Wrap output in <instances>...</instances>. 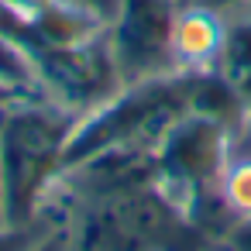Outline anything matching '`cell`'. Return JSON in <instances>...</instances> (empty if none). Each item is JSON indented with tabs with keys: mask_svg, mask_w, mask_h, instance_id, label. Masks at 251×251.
Returning <instances> with one entry per match:
<instances>
[{
	"mask_svg": "<svg viewBox=\"0 0 251 251\" xmlns=\"http://www.w3.org/2000/svg\"><path fill=\"white\" fill-rule=\"evenodd\" d=\"M25 49L35 66L38 93L76 117H86L124 86L110 55L107 25L97 35L73 45H25Z\"/></svg>",
	"mask_w": 251,
	"mask_h": 251,
	"instance_id": "5b68a950",
	"label": "cell"
},
{
	"mask_svg": "<svg viewBox=\"0 0 251 251\" xmlns=\"http://www.w3.org/2000/svg\"><path fill=\"white\" fill-rule=\"evenodd\" d=\"M217 196L234 217V224L251 220V114H244L230 131L224 169L217 179Z\"/></svg>",
	"mask_w": 251,
	"mask_h": 251,
	"instance_id": "ba28073f",
	"label": "cell"
},
{
	"mask_svg": "<svg viewBox=\"0 0 251 251\" xmlns=\"http://www.w3.org/2000/svg\"><path fill=\"white\" fill-rule=\"evenodd\" d=\"M217 73L230 83V90L251 114V0H241L224 11V49Z\"/></svg>",
	"mask_w": 251,
	"mask_h": 251,
	"instance_id": "9c48e42d",
	"label": "cell"
},
{
	"mask_svg": "<svg viewBox=\"0 0 251 251\" xmlns=\"http://www.w3.org/2000/svg\"><path fill=\"white\" fill-rule=\"evenodd\" d=\"M79 7H86L90 14H97L100 21H110V14L117 11V0H76Z\"/></svg>",
	"mask_w": 251,
	"mask_h": 251,
	"instance_id": "7c38bea8",
	"label": "cell"
},
{
	"mask_svg": "<svg viewBox=\"0 0 251 251\" xmlns=\"http://www.w3.org/2000/svg\"><path fill=\"white\" fill-rule=\"evenodd\" d=\"M176 7H210V11H227L234 4H241V0H172Z\"/></svg>",
	"mask_w": 251,
	"mask_h": 251,
	"instance_id": "4fadbf2b",
	"label": "cell"
},
{
	"mask_svg": "<svg viewBox=\"0 0 251 251\" xmlns=\"http://www.w3.org/2000/svg\"><path fill=\"white\" fill-rule=\"evenodd\" d=\"M76 114L42 93H18L0 103V196L11 227L38 217L42 196L62 169Z\"/></svg>",
	"mask_w": 251,
	"mask_h": 251,
	"instance_id": "7a4b0ae2",
	"label": "cell"
},
{
	"mask_svg": "<svg viewBox=\"0 0 251 251\" xmlns=\"http://www.w3.org/2000/svg\"><path fill=\"white\" fill-rule=\"evenodd\" d=\"M189 90H193L189 73H165L155 79L124 83L97 110L76 121V131L62 155V169L114 148L155 155V148L176 127V121L189 114Z\"/></svg>",
	"mask_w": 251,
	"mask_h": 251,
	"instance_id": "3957f363",
	"label": "cell"
},
{
	"mask_svg": "<svg viewBox=\"0 0 251 251\" xmlns=\"http://www.w3.org/2000/svg\"><path fill=\"white\" fill-rule=\"evenodd\" d=\"M0 227H11V224H7V217H4V196H0Z\"/></svg>",
	"mask_w": 251,
	"mask_h": 251,
	"instance_id": "9a60e30c",
	"label": "cell"
},
{
	"mask_svg": "<svg viewBox=\"0 0 251 251\" xmlns=\"http://www.w3.org/2000/svg\"><path fill=\"white\" fill-rule=\"evenodd\" d=\"M59 227V220L52 213H38L31 224H21V227H0V251H28L31 244H38L45 234H52Z\"/></svg>",
	"mask_w": 251,
	"mask_h": 251,
	"instance_id": "30bf717a",
	"label": "cell"
},
{
	"mask_svg": "<svg viewBox=\"0 0 251 251\" xmlns=\"http://www.w3.org/2000/svg\"><path fill=\"white\" fill-rule=\"evenodd\" d=\"M28 251H66V241H62V230L55 227L52 234H45V237H42L38 244H31Z\"/></svg>",
	"mask_w": 251,
	"mask_h": 251,
	"instance_id": "5bb4252c",
	"label": "cell"
},
{
	"mask_svg": "<svg viewBox=\"0 0 251 251\" xmlns=\"http://www.w3.org/2000/svg\"><path fill=\"white\" fill-rule=\"evenodd\" d=\"M224 49V11L176 7L172 21V69L176 73H217Z\"/></svg>",
	"mask_w": 251,
	"mask_h": 251,
	"instance_id": "52a82bcc",
	"label": "cell"
},
{
	"mask_svg": "<svg viewBox=\"0 0 251 251\" xmlns=\"http://www.w3.org/2000/svg\"><path fill=\"white\" fill-rule=\"evenodd\" d=\"M172 0H117L107 21V42L121 83L155 79L172 69Z\"/></svg>",
	"mask_w": 251,
	"mask_h": 251,
	"instance_id": "8992f818",
	"label": "cell"
},
{
	"mask_svg": "<svg viewBox=\"0 0 251 251\" xmlns=\"http://www.w3.org/2000/svg\"><path fill=\"white\" fill-rule=\"evenodd\" d=\"M59 220L66 251H206L182 206L155 182L114 189H49L38 213Z\"/></svg>",
	"mask_w": 251,
	"mask_h": 251,
	"instance_id": "6da1fadb",
	"label": "cell"
},
{
	"mask_svg": "<svg viewBox=\"0 0 251 251\" xmlns=\"http://www.w3.org/2000/svg\"><path fill=\"white\" fill-rule=\"evenodd\" d=\"M206 251H251V220L248 224H234L220 241L206 244Z\"/></svg>",
	"mask_w": 251,
	"mask_h": 251,
	"instance_id": "8fae6325",
	"label": "cell"
},
{
	"mask_svg": "<svg viewBox=\"0 0 251 251\" xmlns=\"http://www.w3.org/2000/svg\"><path fill=\"white\" fill-rule=\"evenodd\" d=\"M7 97H18V93H11V90H4V86H0V103H4Z\"/></svg>",
	"mask_w": 251,
	"mask_h": 251,
	"instance_id": "2e32d148",
	"label": "cell"
},
{
	"mask_svg": "<svg viewBox=\"0 0 251 251\" xmlns=\"http://www.w3.org/2000/svg\"><path fill=\"white\" fill-rule=\"evenodd\" d=\"M230 131L234 124L189 110L155 148V182L182 206L186 217L217 193Z\"/></svg>",
	"mask_w": 251,
	"mask_h": 251,
	"instance_id": "277c9868",
	"label": "cell"
}]
</instances>
